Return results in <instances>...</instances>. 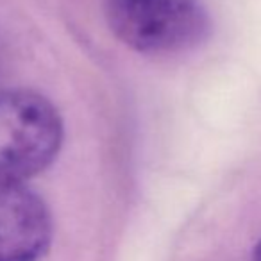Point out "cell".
<instances>
[{"label": "cell", "instance_id": "2", "mask_svg": "<svg viewBox=\"0 0 261 261\" xmlns=\"http://www.w3.org/2000/svg\"><path fill=\"white\" fill-rule=\"evenodd\" d=\"M61 143V116L47 98L29 90L0 93V174L34 177L54 163Z\"/></svg>", "mask_w": 261, "mask_h": 261}, {"label": "cell", "instance_id": "3", "mask_svg": "<svg viewBox=\"0 0 261 261\" xmlns=\"http://www.w3.org/2000/svg\"><path fill=\"white\" fill-rule=\"evenodd\" d=\"M54 225L47 204L22 179L0 174V261H41Z\"/></svg>", "mask_w": 261, "mask_h": 261}, {"label": "cell", "instance_id": "1", "mask_svg": "<svg viewBox=\"0 0 261 261\" xmlns=\"http://www.w3.org/2000/svg\"><path fill=\"white\" fill-rule=\"evenodd\" d=\"M104 4L116 38L143 54L195 48L211 29L200 0H104Z\"/></svg>", "mask_w": 261, "mask_h": 261}, {"label": "cell", "instance_id": "4", "mask_svg": "<svg viewBox=\"0 0 261 261\" xmlns=\"http://www.w3.org/2000/svg\"><path fill=\"white\" fill-rule=\"evenodd\" d=\"M252 259L254 261H261V240L256 243V247H254V252H252Z\"/></svg>", "mask_w": 261, "mask_h": 261}]
</instances>
